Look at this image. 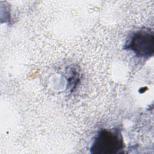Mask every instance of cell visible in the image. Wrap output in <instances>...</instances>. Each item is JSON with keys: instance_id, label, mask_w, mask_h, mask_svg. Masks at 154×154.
<instances>
[{"instance_id": "1", "label": "cell", "mask_w": 154, "mask_h": 154, "mask_svg": "<svg viewBox=\"0 0 154 154\" xmlns=\"http://www.w3.org/2000/svg\"><path fill=\"white\" fill-rule=\"evenodd\" d=\"M124 142L119 128L102 129L96 135L90 148L93 154H117L123 152Z\"/></svg>"}, {"instance_id": "2", "label": "cell", "mask_w": 154, "mask_h": 154, "mask_svg": "<svg viewBox=\"0 0 154 154\" xmlns=\"http://www.w3.org/2000/svg\"><path fill=\"white\" fill-rule=\"evenodd\" d=\"M137 57L148 58L154 52L153 32L149 29H142L133 34L125 46Z\"/></svg>"}]
</instances>
